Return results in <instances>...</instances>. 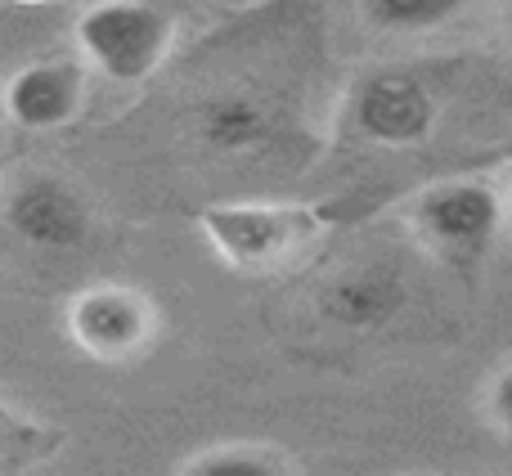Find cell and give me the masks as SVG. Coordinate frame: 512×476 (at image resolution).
<instances>
[{
    "label": "cell",
    "mask_w": 512,
    "mask_h": 476,
    "mask_svg": "<svg viewBox=\"0 0 512 476\" xmlns=\"http://www.w3.org/2000/svg\"><path fill=\"white\" fill-rule=\"evenodd\" d=\"M324 59V27L306 32L279 63L243 59L194 86L189 135L221 167L306 171L315 153L310 131V68Z\"/></svg>",
    "instance_id": "6da1fadb"
},
{
    "label": "cell",
    "mask_w": 512,
    "mask_h": 476,
    "mask_svg": "<svg viewBox=\"0 0 512 476\" xmlns=\"http://www.w3.org/2000/svg\"><path fill=\"white\" fill-rule=\"evenodd\" d=\"M203 243L239 274H288L324 243L333 212L297 198H230L194 216Z\"/></svg>",
    "instance_id": "7a4b0ae2"
},
{
    "label": "cell",
    "mask_w": 512,
    "mask_h": 476,
    "mask_svg": "<svg viewBox=\"0 0 512 476\" xmlns=\"http://www.w3.org/2000/svg\"><path fill=\"white\" fill-rule=\"evenodd\" d=\"M77 59L113 86H144L176 54V18L153 0H95L72 27Z\"/></svg>",
    "instance_id": "3957f363"
},
{
    "label": "cell",
    "mask_w": 512,
    "mask_h": 476,
    "mask_svg": "<svg viewBox=\"0 0 512 476\" xmlns=\"http://www.w3.org/2000/svg\"><path fill=\"white\" fill-rule=\"evenodd\" d=\"M405 216L414 238L436 261L454 274H477L504 230V194L481 176H450L418 189Z\"/></svg>",
    "instance_id": "277c9868"
},
{
    "label": "cell",
    "mask_w": 512,
    "mask_h": 476,
    "mask_svg": "<svg viewBox=\"0 0 512 476\" xmlns=\"http://www.w3.org/2000/svg\"><path fill=\"white\" fill-rule=\"evenodd\" d=\"M0 221L5 230L32 252L50 256H77L90 252L99 238L95 203L59 171H18L0 185Z\"/></svg>",
    "instance_id": "5b68a950"
},
{
    "label": "cell",
    "mask_w": 512,
    "mask_h": 476,
    "mask_svg": "<svg viewBox=\"0 0 512 476\" xmlns=\"http://www.w3.org/2000/svg\"><path fill=\"white\" fill-rule=\"evenodd\" d=\"M162 310L131 283H86L63 306V337L95 364H131L158 346Z\"/></svg>",
    "instance_id": "8992f818"
},
{
    "label": "cell",
    "mask_w": 512,
    "mask_h": 476,
    "mask_svg": "<svg viewBox=\"0 0 512 476\" xmlns=\"http://www.w3.org/2000/svg\"><path fill=\"white\" fill-rule=\"evenodd\" d=\"M346 126L373 149H418L441 126V95L414 68H373L346 95Z\"/></svg>",
    "instance_id": "52a82bcc"
},
{
    "label": "cell",
    "mask_w": 512,
    "mask_h": 476,
    "mask_svg": "<svg viewBox=\"0 0 512 476\" xmlns=\"http://www.w3.org/2000/svg\"><path fill=\"white\" fill-rule=\"evenodd\" d=\"M310 310L328 328L369 337L391 328L409 310V270L391 252H360L333 265L310 292Z\"/></svg>",
    "instance_id": "ba28073f"
},
{
    "label": "cell",
    "mask_w": 512,
    "mask_h": 476,
    "mask_svg": "<svg viewBox=\"0 0 512 476\" xmlns=\"http://www.w3.org/2000/svg\"><path fill=\"white\" fill-rule=\"evenodd\" d=\"M86 108V63L81 59H32L9 72L0 86V113L27 135L68 131Z\"/></svg>",
    "instance_id": "9c48e42d"
},
{
    "label": "cell",
    "mask_w": 512,
    "mask_h": 476,
    "mask_svg": "<svg viewBox=\"0 0 512 476\" xmlns=\"http://www.w3.org/2000/svg\"><path fill=\"white\" fill-rule=\"evenodd\" d=\"M176 476H301L297 463L288 459V450L261 441H221L189 450L180 459Z\"/></svg>",
    "instance_id": "30bf717a"
},
{
    "label": "cell",
    "mask_w": 512,
    "mask_h": 476,
    "mask_svg": "<svg viewBox=\"0 0 512 476\" xmlns=\"http://www.w3.org/2000/svg\"><path fill=\"white\" fill-rule=\"evenodd\" d=\"M63 450V432L36 414H23L0 396V476H18L36 463H50Z\"/></svg>",
    "instance_id": "8fae6325"
},
{
    "label": "cell",
    "mask_w": 512,
    "mask_h": 476,
    "mask_svg": "<svg viewBox=\"0 0 512 476\" xmlns=\"http://www.w3.org/2000/svg\"><path fill=\"white\" fill-rule=\"evenodd\" d=\"M468 5L472 0H360V18L373 32L418 36V32H432V27L459 18Z\"/></svg>",
    "instance_id": "7c38bea8"
},
{
    "label": "cell",
    "mask_w": 512,
    "mask_h": 476,
    "mask_svg": "<svg viewBox=\"0 0 512 476\" xmlns=\"http://www.w3.org/2000/svg\"><path fill=\"white\" fill-rule=\"evenodd\" d=\"M486 414H490V423H495L499 432L512 441V364L490 378V387H486Z\"/></svg>",
    "instance_id": "4fadbf2b"
},
{
    "label": "cell",
    "mask_w": 512,
    "mask_h": 476,
    "mask_svg": "<svg viewBox=\"0 0 512 476\" xmlns=\"http://www.w3.org/2000/svg\"><path fill=\"white\" fill-rule=\"evenodd\" d=\"M504 36H508V50H512V9H508V18H504Z\"/></svg>",
    "instance_id": "5bb4252c"
},
{
    "label": "cell",
    "mask_w": 512,
    "mask_h": 476,
    "mask_svg": "<svg viewBox=\"0 0 512 476\" xmlns=\"http://www.w3.org/2000/svg\"><path fill=\"white\" fill-rule=\"evenodd\" d=\"M14 5H50V0H14Z\"/></svg>",
    "instance_id": "9a60e30c"
},
{
    "label": "cell",
    "mask_w": 512,
    "mask_h": 476,
    "mask_svg": "<svg viewBox=\"0 0 512 476\" xmlns=\"http://www.w3.org/2000/svg\"><path fill=\"white\" fill-rule=\"evenodd\" d=\"M5 167H9V158H5V153H0V180H5Z\"/></svg>",
    "instance_id": "2e32d148"
}]
</instances>
